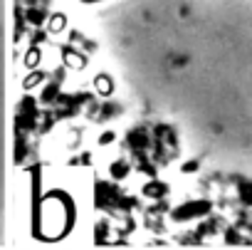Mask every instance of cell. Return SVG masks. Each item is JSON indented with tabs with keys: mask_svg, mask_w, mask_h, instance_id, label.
Instances as JSON below:
<instances>
[{
	"mask_svg": "<svg viewBox=\"0 0 252 250\" xmlns=\"http://www.w3.org/2000/svg\"><path fill=\"white\" fill-rule=\"evenodd\" d=\"M30 188H32V238H40L42 235V201H40L42 174H40V166L30 169Z\"/></svg>",
	"mask_w": 252,
	"mask_h": 250,
	"instance_id": "cell-1",
	"label": "cell"
},
{
	"mask_svg": "<svg viewBox=\"0 0 252 250\" xmlns=\"http://www.w3.org/2000/svg\"><path fill=\"white\" fill-rule=\"evenodd\" d=\"M79 3H84V5H92V3H99V0H79Z\"/></svg>",
	"mask_w": 252,
	"mask_h": 250,
	"instance_id": "cell-3",
	"label": "cell"
},
{
	"mask_svg": "<svg viewBox=\"0 0 252 250\" xmlns=\"http://www.w3.org/2000/svg\"><path fill=\"white\" fill-rule=\"evenodd\" d=\"M213 211V203L200 198V201H188V203H181L178 208H173L171 218L178 220V223H186V220H195V218H203Z\"/></svg>",
	"mask_w": 252,
	"mask_h": 250,
	"instance_id": "cell-2",
	"label": "cell"
}]
</instances>
